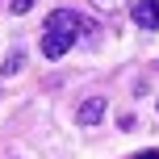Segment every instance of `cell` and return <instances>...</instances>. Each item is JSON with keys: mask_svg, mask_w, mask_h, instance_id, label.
<instances>
[{"mask_svg": "<svg viewBox=\"0 0 159 159\" xmlns=\"http://www.w3.org/2000/svg\"><path fill=\"white\" fill-rule=\"evenodd\" d=\"M75 42H96V25L88 17L71 13V8H55L46 17V30H42V55L46 59H63Z\"/></svg>", "mask_w": 159, "mask_h": 159, "instance_id": "1", "label": "cell"}, {"mask_svg": "<svg viewBox=\"0 0 159 159\" xmlns=\"http://www.w3.org/2000/svg\"><path fill=\"white\" fill-rule=\"evenodd\" d=\"M130 13H134V25H143V30H159V0H134Z\"/></svg>", "mask_w": 159, "mask_h": 159, "instance_id": "2", "label": "cell"}, {"mask_svg": "<svg viewBox=\"0 0 159 159\" xmlns=\"http://www.w3.org/2000/svg\"><path fill=\"white\" fill-rule=\"evenodd\" d=\"M101 117H105V96H92L80 105V126H96Z\"/></svg>", "mask_w": 159, "mask_h": 159, "instance_id": "3", "label": "cell"}, {"mask_svg": "<svg viewBox=\"0 0 159 159\" xmlns=\"http://www.w3.org/2000/svg\"><path fill=\"white\" fill-rule=\"evenodd\" d=\"M88 4L96 8V13H105V17H113V13H121V8H130L134 0H88Z\"/></svg>", "mask_w": 159, "mask_h": 159, "instance_id": "4", "label": "cell"}, {"mask_svg": "<svg viewBox=\"0 0 159 159\" xmlns=\"http://www.w3.org/2000/svg\"><path fill=\"white\" fill-rule=\"evenodd\" d=\"M34 8V0H13V13H30Z\"/></svg>", "mask_w": 159, "mask_h": 159, "instance_id": "5", "label": "cell"}, {"mask_svg": "<svg viewBox=\"0 0 159 159\" xmlns=\"http://www.w3.org/2000/svg\"><path fill=\"white\" fill-rule=\"evenodd\" d=\"M138 159H159V151H147V155H138Z\"/></svg>", "mask_w": 159, "mask_h": 159, "instance_id": "6", "label": "cell"}]
</instances>
